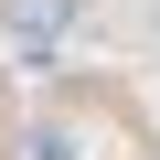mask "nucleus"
Masks as SVG:
<instances>
[{
	"label": "nucleus",
	"instance_id": "obj_2",
	"mask_svg": "<svg viewBox=\"0 0 160 160\" xmlns=\"http://www.w3.org/2000/svg\"><path fill=\"white\" fill-rule=\"evenodd\" d=\"M149 32H160V0H149Z\"/></svg>",
	"mask_w": 160,
	"mask_h": 160
},
{
	"label": "nucleus",
	"instance_id": "obj_1",
	"mask_svg": "<svg viewBox=\"0 0 160 160\" xmlns=\"http://www.w3.org/2000/svg\"><path fill=\"white\" fill-rule=\"evenodd\" d=\"M75 11H86V0H0V32H11L22 53H53L75 32Z\"/></svg>",
	"mask_w": 160,
	"mask_h": 160
}]
</instances>
